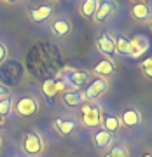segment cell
Listing matches in <instances>:
<instances>
[{
	"instance_id": "2e32d148",
	"label": "cell",
	"mask_w": 152,
	"mask_h": 157,
	"mask_svg": "<svg viewBox=\"0 0 152 157\" xmlns=\"http://www.w3.org/2000/svg\"><path fill=\"white\" fill-rule=\"evenodd\" d=\"M114 72H115V67H114V63L110 61V59H101V61L95 67V70H93V73L100 75V77H108V75H112Z\"/></svg>"
},
{
	"instance_id": "4fadbf2b",
	"label": "cell",
	"mask_w": 152,
	"mask_h": 157,
	"mask_svg": "<svg viewBox=\"0 0 152 157\" xmlns=\"http://www.w3.org/2000/svg\"><path fill=\"white\" fill-rule=\"evenodd\" d=\"M101 124H103V129L114 135V133H117L119 129H121V119L112 115V113H107V115H103L101 117Z\"/></svg>"
},
{
	"instance_id": "4316f807",
	"label": "cell",
	"mask_w": 152,
	"mask_h": 157,
	"mask_svg": "<svg viewBox=\"0 0 152 157\" xmlns=\"http://www.w3.org/2000/svg\"><path fill=\"white\" fill-rule=\"evenodd\" d=\"M4 124H6V119H4V117H0V129L4 128Z\"/></svg>"
},
{
	"instance_id": "f1b7e54d",
	"label": "cell",
	"mask_w": 152,
	"mask_h": 157,
	"mask_svg": "<svg viewBox=\"0 0 152 157\" xmlns=\"http://www.w3.org/2000/svg\"><path fill=\"white\" fill-rule=\"evenodd\" d=\"M0 145H2V140H0Z\"/></svg>"
},
{
	"instance_id": "cb8c5ba5",
	"label": "cell",
	"mask_w": 152,
	"mask_h": 157,
	"mask_svg": "<svg viewBox=\"0 0 152 157\" xmlns=\"http://www.w3.org/2000/svg\"><path fill=\"white\" fill-rule=\"evenodd\" d=\"M7 56H9V49H7L6 44H2V42H0V63L6 61Z\"/></svg>"
},
{
	"instance_id": "8fae6325",
	"label": "cell",
	"mask_w": 152,
	"mask_h": 157,
	"mask_svg": "<svg viewBox=\"0 0 152 157\" xmlns=\"http://www.w3.org/2000/svg\"><path fill=\"white\" fill-rule=\"evenodd\" d=\"M98 49H100L103 54H107V56H114V54H115V40H114L108 33H103L100 39H98Z\"/></svg>"
},
{
	"instance_id": "44dd1931",
	"label": "cell",
	"mask_w": 152,
	"mask_h": 157,
	"mask_svg": "<svg viewBox=\"0 0 152 157\" xmlns=\"http://www.w3.org/2000/svg\"><path fill=\"white\" fill-rule=\"evenodd\" d=\"M12 112V100L9 96L0 100V117H7Z\"/></svg>"
},
{
	"instance_id": "7402d4cb",
	"label": "cell",
	"mask_w": 152,
	"mask_h": 157,
	"mask_svg": "<svg viewBox=\"0 0 152 157\" xmlns=\"http://www.w3.org/2000/svg\"><path fill=\"white\" fill-rule=\"evenodd\" d=\"M105 157H128V150L124 145H115Z\"/></svg>"
},
{
	"instance_id": "5bb4252c",
	"label": "cell",
	"mask_w": 152,
	"mask_h": 157,
	"mask_svg": "<svg viewBox=\"0 0 152 157\" xmlns=\"http://www.w3.org/2000/svg\"><path fill=\"white\" fill-rule=\"evenodd\" d=\"M54 128L58 129V133H61L63 136H68L73 133V129L77 128V122L72 119H56L54 121Z\"/></svg>"
},
{
	"instance_id": "7a4b0ae2",
	"label": "cell",
	"mask_w": 152,
	"mask_h": 157,
	"mask_svg": "<svg viewBox=\"0 0 152 157\" xmlns=\"http://www.w3.org/2000/svg\"><path fill=\"white\" fill-rule=\"evenodd\" d=\"M23 150L30 157H39L44 150V141L37 133H26L23 136Z\"/></svg>"
},
{
	"instance_id": "7c38bea8",
	"label": "cell",
	"mask_w": 152,
	"mask_h": 157,
	"mask_svg": "<svg viewBox=\"0 0 152 157\" xmlns=\"http://www.w3.org/2000/svg\"><path fill=\"white\" fill-rule=\"evenodd\" d=\"M65 80H67V84H70L72 87L79 89V87H82V86L89 80V72H70Z\"/></svg>"
},
{
	"instance_id": "ba28073f",
	"label": "cell",
	"mask_w": 152,
	"mask_h": 157,
	"mask_svg": "<svg viewBox=\"0 0 152 157\" xmlns=\"http://www.w3.org/2000/svg\"><path fill=\"white\" fill-rule=\"evenodd\" d=\"M121 122L128 128H135V126H140L142 124V113L136 110V108H128L124 110L123 115H121Z\"/></svg>"
},
{
	"instance_id": "277c9868",
	"label": "cell",
	"mask_w": 152,
	"mask_h": 157,
	"mask_svg": "<svg viewBox=\"0 0 152 157\" xmlns=\"http://www.w3.org/2000/svg\"><path fill=\"white\" fill-rule=\"evenodd\" d=\"M65 87H67V80L65 78H49V80H45L42 84V93L47 98V101L51 103L58 93L65 91Z\"/></svg>"
},
{
	"instance_id": "30bf717a",
	"label": "cell",
	"mask_w": 152,
	"mask_h": 157,
	"mask_svg": "<svg viewBox=\"0 0 152 157\" xmlns=\"http://www.w3.org/2000/svg\"><path fill=\"white\" fill-rule=\"evenodd\" d=\"M51 30H53V33L56 35V37H67L72 32V25H70V21H68L67 17H58V19L53 21Z\"/></svg>"
},
{
	"instance_id": "8992f818",
	"label": "cell",
	"mask_w": 152,
	"mask_h": 157,
	"mask_svg": "<svg viewBox=\"0 0 152 157\" xmlns=\"http://www.w3.org/2000/svg\"><path fill=\"white\" fill-rule=\"evenodd\" d=\"M53 11L54 9H53L51 4H42V6L32 9L28 12V17H30V21H33V23H44L53 16Z\"/></svg>"
},
{
	"instance_id": "83f0119b",
	"label": "cell",
	"mask_w": 152,
	"mask_h": 157,
	"mask_svg": "<svg viewBox=\"0 0 152 157\" xmlns=\"http://www.w3.org/2000/svg\"><path fill=\"white\" fill-rule=\"evenodd\" d=\"M142 157H152V152H145V154H143Z\"/></svg>"
},
{
	"instance_id": "9c48e42d",
	"label": "cell",
	"mask_w": 152,
	"mask_h": 157,
	"mask_svg": "<svg viewBox=\"0 0 152 157\" xmlns=\"http://www.w3.org/2000/svg\"><path fill=\"white\" fill-rule=\"evenodd\" d=\"M84 93H79V91H67V93H63L61 94V101L65 107H79L82 105V101H84Z\"/></svg>"
},
{
	"instance_id": "ffe728a7",
	"label": "cell",
	"mask_w": 152,
	"mask_h": 157,
	"mask_svg": "<svg viewBox=\"0 0 152 157\" xmlns=\"http://www.w3.org/2000/svg\"><path fill=\"white\" fill-rule=\"evenodd\" d=\"M93 141H95V145L98 147V148H105V147H108L110 143H112V135H110V133H107L105 129H101V131L95 133Z\"/></svg>"
},
{
	"instance_id": "9a60e30c",
	"label": "cell",
	"mask_w": 152,
	"mask_h": 157,
	"mask_svg": "<svg viewBox=\"0 0 152 157\" xmlns=\"http://www.w3.org/2000/svg\"><path fill=\"white\" fill-rule=\"evenodd\" d=\"M149 49V40L143 39V37H135L131 39V54L130 56L133 58H138L142 52H145Z\"/></svg>"
},
{
	"instance_id": "d6986e66",
	"label": "cell",
	"mask_w": 152,
	"mask_h": 157,
	"mask_svg": "<svg viewBox=\"0 0 152 157\" xmlns=\"http://www.w3.org/2000/svg\"><path fill=\"white\" fill-rule=\"evenodd\" d=\"M131 16L138 19V21H145V19L150 17V9L145 4H135L133 9H131Z\"/></svg>"
},
{
	"instance_id": "52a82bcc",
	"label": "cell",
	"mask_w": 152,
	"mask_h": 157,
	"mask_svg": "<svg viewBox=\"0 0 152 157\" xmlns=\"http://www.w3.org/2000/svg\"><path fill=\"white\" fill-rule=\"evenodd\" d=\"M115 2H112V0H101L100 4H98V9H96V12H95V21H98V23H101V21H105L110 14H112L114 11H115Z\"/></svg>"
},
{
	"instance_id": "d4e9b609",
	"label": "cell",
	"mask_w": 152,
	"mask_h": 157,
	"mask_svg": "<svg viewBox=\"0 0 152 157\" xmlns=\"http://www.w3.org/2000/svg\"><path fill=\"white\" fill-rule=\"evenodd\" d=\"M7 93H9V87L4 86V84H0V100H2V98H6Z\"/></svg>"
},
{
	"instance_id": "603a6c76",
	"label": "cell",
	"mask_w": 152,
	"mask_h": 157,
	"mask_svg": "<svg viewBox=\"0 0 152 157\" xmlns=\"http://www.w3.org/2000/svg\"><path fill=\"white\" fill-rule=\"evenodd\" d=\"M142 70H143V73H145L149 78H152V56L150 58H145L143 61L140 63Z\"/></svg>"
},
{
	"instance_id": "6da1fadb",
	"label": "cell",
	"mask_w": 152,
	"mask_h": 157,
	"mask_svg": "<svg viewBox=\"0 0 152 157\" xmlns=\"http://www.w3.org/2000/svg\"><path fill=\"white\" fill-rule=\"evenodd\" d=\"M80 121L86 128H96L101 124V110L93 103L80 105Z\"/></svg>"
},
{
	"instance_id": "484cf974",
	"label": "cell",
	"mask_w": 152,
	"mask_h": 157,
	"mask_svg": "<svg viewBox=\"0 0 152 157\" xmlns=\"http://www.w3.org/2000/svg\"><path fill=\"white\" fill-rule=\"evenodd\" d=\"M0 2H4V4H16L18 0H0Z\"/></svg>"
},
{
	"instance_id": "3957f363",
	"label": "cell",
	"mask_w": 152,
	"mask_h": 157,
	"mask_svg": "<svg viewBox=\"0 0 152 157\" xmlns=\"http://www.w3.org/2000/svg\"><path fill=\"white\" fill-rule=\"evenodd\" d=\"M39 112V101L33 96H21L16 103V113L19 117H32Z\"/></svg>"
},
{
	"instance_id": "e0dca14e",
	"label": "cell",
	"mask_w": 152,
	"mask_h": 157,
	"mask_svg": "<svg viewBox=\"0 0 152 157\" xmlns=\"http://www.w3.org/2000/svg\"><path fill=\"white\" fill-rule=\"evenodd\" d=\"M115 52L123 54V56H130L131 54V39L124 37V35H119L117 39H115Z\"/></svg>"
},
{
	"instance_id": "5b68a950",
	"label": "cell",
	"mask_w": 152,
	"mask_h": 157,
	"mask_svg": "<svg viewBox=\"0 0 152 157\" xmlns=\"http://www.w3.org/2000/svg\"><path fill=\"white\" fill-rule=\"evenodd\" d=\"M107 89H108V80L105 77H98L86 87L84 98L86 100H96V98H100Z\"/></svg>"
},
{
	"instance_id": "ac0fdd59",
	"label": "cell",
	"mask_w": 152,
	"mask_h": 157,
	"mask_svg": "<svg viewBox=\"0 0 152 157\" xmlns=\"http://www.w3.org/2000/svg\"><path fill=\"white\" fill-rule=\"evenodd\" d=\"M98 4H100V0H84L82 6H80V14H82V17L93 19L96 9H98Z\"/></svg>"
}]
</instances>
